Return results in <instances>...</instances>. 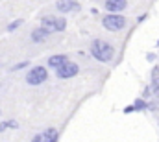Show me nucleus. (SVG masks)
Wrapping results in <instances>:
<instances>
[{
    "label": "nucleus",
    "instance_id": "obj_1",
    "mask_svg": "<svg viewBox=\"0 0 159 142\" xmlns=\"http://www.w3.org/2000/svg\"><path fill=\"white\" fill-rule=\"evenodd\" d=\"M89 54L98 63H111L115 57V46L104 39H93L89 46Z\"/></svg>",
    "mask_w": 159,
    "mask_h": 142
},
{
    "label": "nucleus",
    "instance_id": "obj_2",
    "mask_svg": "<svg viewBox=\"0 0 159 142\" xmlns=\"http://www.w3.org/2000/svg\"><path fill=\"white\" fill-rule=\"evenodd\" d=\"M102 26L107 30V32H122L126 26H128V20L124 15L120 13H106L102 17Z\"/></svg>",
    "mask_w": 159,
    "mask_h": 142
},
{
    "label": "nucleus",
    "instance_id": "obj_3",
    "mask_svg": "<svg viewBox=\"0 0 159 142\" xmlns=\"http://www.w3.org/2000/svg\"><path fill=\"white\" fill-rule=\"evenodd\" d=\"M46 79H48V67L35 65V67H32L30 70L26 72V83H28V85H32V87L43 85Z\"/></svg>",
    "mask_w": 159,
    "mask_h": 142
},
{
    "label": "nucleus",
    "instance_id": "obj_4",
    "mask_svg": "<svg viewBox=\"0 0 159 142\" xmlns=\"http://www.w3.org/2000/svg\"><path fill=\"white\" fill-rule=\"evenodd\" d=\"M41 26L50 30L52 33H56V32L61 33V32L67 30V19L65 17H56V15H44L41 19Z\"/></svg>",
    "mask_w": 159,
    "mask_h": 142
},
{
    "label": "nucleus",
    "instance_id": "obj_5",
    "mask_svg": "<svg viewBox=\"0 0 159 142\" xmlns=\"http://www.w3.org/2000/svg\"><path fill=\"white\" fill-rule=\"evenodd\" d=\"M56 72V78L57 79H72V78H76L80 74V65L78 63H74V61H67L63 67H59Z\"/></svg>",
    "mask_w": 159,
    "mask_h": 142
},
{
    "label": "nucleus",
    "instance_id": "obj_6",
    "mask_svg": "<svg viewBox=\"0 0 159 142\" xmlns=\"http://www.w3.org/2000/svg\"><path fill=\"white\" fill-rule=\"evenodd\" d=\"M50 35H52L50 30H46V28H43V26H37V28L32 30V33H30V41L35 42V44H43V42L48 41V37Z\"/></svg>",
    "mask_w": 159,
    "mask_h": 142
},
{
    "label": "nucleus",
    "instance_id": "obj_7",
    "mask_svg": "<svg viewBox=\"0 0 159 142\" xmlns=\"http://www.w3.org/2000/svg\"><path fill=\"white\" fill-rule=\"evenodd\" d=\"M128 7V0H106L104 9L107 13H122Z\"/></svg>",
    "mask_w": 159,
    "mask_h": 142
},
{
    "label": "nucleus",
    "instance_id": "obj_8",
    "mask_svg": "<svg viewBox=\"0 0 159 142\" xmlns=\"http://www.w3.org/2000/svg\"><path fill=\"white\" fill-rule=\"evenodd\" d=\"M67 61H70L69 55H65V54H54V55H50V57L46 59V67L52 69V70H57V69L63 67Z\"/></svg>",
    "mask_w": 159,
    "mask_h": 142
},
{
    "label": "nucleus",
    "instance_id": "obj_9",
    "mask_svg": "<svg viewBox=\"0 0 159 142\" xmlns=\"http://www.w3.org/2000/svg\"><path fill=\"white\" fill-rule=\"evenodd\" d=\"M41 137H43V142H59V131L56 127H46L43 129Z\"/></svg>",
    "mask_w": 159,
    "mask_h": 142
},
{
    "label": "nucleus",
    "instance_id": "obj_10",
    "mask_svg": "<svg viewBox=\"0 0 159 142\" xmlns=\"http://www.w3.org/2000/svg\"><path fill=\"white\" fill-rule=\"evenodd\" d=\"M56 7H57L59 13H69V11H72L70 0H57V2H56Z\"/></svg>",
    "mask_w": 159,
    "mask_h": 142
},
{
    "label": "nucleus",
    "instance_id": "obj_11",
    "mask_svg": "<svg viewBox=\"0 0 159 142\" xmlns=\"http://www.w3.org/2000/svg\"><path fill=\"white\" fill-rule=\"evenodd\" d=\"M131 105L135 107V113H139V111H148V102H146L144 98H135Z\"/></svg>",
    "mask_w": 159,
    "mask_h": 142
},
{
    "label": "nucleus",
    "instance_id": "obj_12",
    "mask_svg": "<svg viewBox=\"0 0 159 142\" xmlns=\"http://www.w3.org/2000/svg\"><path fill=\"white\" fill-rule=\"evenodd\" d=\"M22 24H24V20H22V19H17V20H13L11 24H7V28H6V32H7V33H11V32H15V30H19V28L22 26Z\"/></svg>",
    "mask_w": 159,
    "mask_h": 142
},
{
    "label": "nucleus",
    "instance_id": "obj_13",
    "mask_svg": "<svg viewBox=\"0 0 159 142\" xmlns=\"http://www.w3.org/2000/svg\"><path fill=\"white\" fill-rule=\"evenodd\" d=\"M26 67H30V61H19V63H15L9 70L11 72H19V70H24Z\"/></svg>",
    "mask_w": 159,
    "mask_h": 142
},
{
    "label": "nucleus",
    "instance_id": "obj_14",
    "mask_svg": "<svg viewBox=\"0 0 159 142\" xmlns=\"http://www.w3.org/2000/svg\"><path fill=\"white\" fill-rule=\"evenodd\" d=\"M141 98H144L146 102H148L150 98H154V92H152V87H150V85H148V87H144V91H143V96H141Z\"/></svg>",
    "mask_w": 159,
    "mask_h": 142
},
{
    "label": "nucleus",
    "instance_id": "obj_15",
    "mask_svg": "<svg viewBox=\"0 0 159 142\" xmlns=\"http://www.w3.org/2000/svg\"><path fill=\"white\" fill-rule=\"evenodd\" d=\"M7 127H9V129H19L20 126H19V122H17V120H13V118H11V120H7Z\"/></svg>",
    "mask_w": 159,
    "mask_h": 142
},
{
    "label": "nucleus",
    "instance_id": "obj_16",
    "mask_svg": "<svg viewBox=\"0 0 159 142\" xmlns=\"http://www.w3.org/2000/svg\"><path fill=\"white\" fill-rule=\"evenodd\" d=\"M70 6H72V11H80V9H81V6H80L78 0H70Z\"/></svg>",
    "mask_w": 159,
    "mask_h": 142
},
{
    "label": "nucleus",
    "instance_id": "obj_17",
    "mask_svg": "<svg viewBox=\"0 0 159 142\" xmlns=\"http://www.w3.org/2000/svg\"><path fill=\"white\" fill-rule=\"evenodd\" d=\"M156 59H157V54H146V61L148 63H154Z\"/></svg>",
    "mask_w": 159,
    "mask_h": 142
},
{
    "label": "nucleus",
    "instance_id": "obj_18",
    "mask_svg": "<svg viewBox=\"0 0 159 142\" xmlns=\"http://www.w3.org/2000/svg\"><path fill=\"white\" fill-rule=\"evenodd\" d=\"M9 127H7V120H2L0 122V133H4V131H7Z\"/></svg>",
    "mask_w": 159,
    "mask_h": 142
},
{
    "label": "nucleus",
    "instance_id": "obj_19",
    "mask_svg": "<svg viewBox=\"0 0 159 142\" xmlns=\"http://www.w3.org/2000/svg\"><path fill=\"white\" fill-rule=\"evenodd\" d=\"M150 76H152V79H157V78H159V67H154Z\"/></svg>",
    "mask_w": 159,
    "mask_h": 142
},
{
    "label": "nucleus",
    "instance_id": "obj_20",
    "mask_svg": "<svg viewBox=\"0 0 159 142\" xmlns=\"http://www.w3.org/2000/svg\"><path fill=\"white\" fill-rule=\"evenodd\" d=\"M122 113H124V114H129V113H135V107H133V105H126V107H124V111H122Z\"/></svg>",
    "mask_w": 159,
    "mask_h": 142
},
{
    "label": "nucleus",
    "instance_id": "obj_21",
    "mask_svg": "<svg viewBox=\"0 0 159 142\" xmlns=\"http://www.w3.org/2000/svg\"><path fill=\"white\" fill-rule=\"evenodd\" d=\"M146 19H148V13H143V15H141V17H139V19H137V22H139V24H141V22H144V20H146Z\"/></svg>",
    "mask_w": 159,
    "mask_h": 142
},
{
    "label": "nucleus",
    "instance_id": "obj_22",
    "mask_svg": "<svg viewBox=\"0 0 159 142\" xmlns=\"http://www.w3.org/2000/svg\"><path fill=\"white\" fill-rule=\"evenodd\" d=\"M32 142H43V137H41V133H37V135H34V139H32Z\"/></svg>",
    "mask_w": 159,
    "mask_h": 142
},
{
    "label": "nucleus",
    "instance_id": "obj_23",
    "mask_svg": "<svg viewBox=\"0 0 159 142\" xmlns=\"http://www.w3.org/2000/svg\"><path fill=\"white\" fill-rule=\"evenodd\" d=\"M157 46H159V41H157Z\"/></svg>",
    "mask_w": 159,
    "mask_h": 142
},
{
    "label": "nucleus",
    "instance_id": "obj_24",
    "mask_svg": "<svg viewBox=\"0 0 159 142\" xmlns=\"http://www.w3.org/2000/svg\"><path fill=\"white\" fill-rule=\"evenodd\" d=\"M0 113H2V109H0Z\"/></svg>",
    "mask_w": 159,
    "mask_h": 142
}]
</instances>
